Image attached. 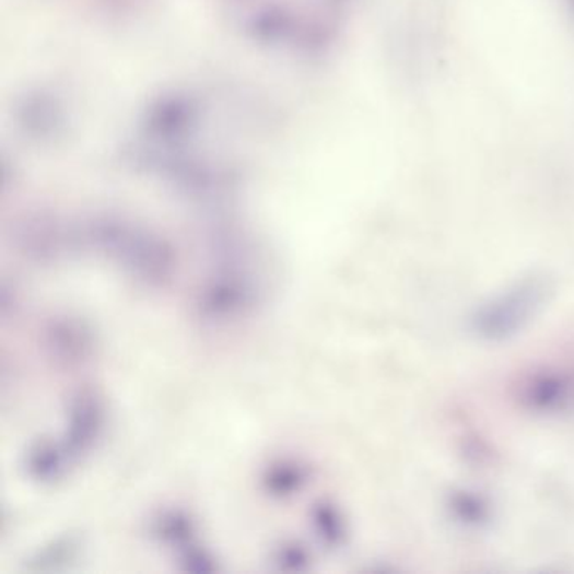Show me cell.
<instances>
[{
    "label": "cell",
    "mask_w": 574,
    "mask_h": 574,
    "mask_svg": "<svg viewBox=\"0 0 574 574\" xmlns=\"http://www.w3.org/2000/svg\"><path fill=\"white\" fill-rule=\"evenodd\" d=\"M513 396L529 413H561L574 401V376L558 367L530 371L517 379Z\"/></svg>",
    "instance_id": "2"
},
{
    "label": "cell",
    "mask_w": 574,
    "mask_h": 574,
    "mask_svg": "<svg viewBox=\"0 0 574 574\" xmlns=\"http://www.w3.org/2000/svg\"><path fill=\"white\" fill-rule=\"evenodd\" d=\"M571 8H573L574 11V0H570Z\"/></svg>",
    "instance_id": "4"
},
{
    "label": "cell",
    "mask_w": 574,
    "mask_h": 574,
    "mask_svg": "<svg viewBox=\"0 0 574 574\" xmlns=\"http://www.w3.org/2000/svg\"><path fill=\"white\" fill-rule=\"evenodd\" d=\"M448 511L457 523L467 527H483L491 523L492 505L479 492L455 491L448 497Z\"/></svg>",
    "instance_id": "3"
},
{
    "label": "cell",
    "mask_w": 574,
    "mask_h": 574,
    "mask_svg": "<svg viewBox=\"0 0 574 574\" xmlns=\"http://www.w3.org/2000/svg\"><path fill=\"white\" fill-rule=\"evenodd\" d=\"M557 295V280L546 271H529L487 298L470 317V329L487 344H504L541 317Z\"/></svg>",
    "instance_id": "1"
}]
</instances>
